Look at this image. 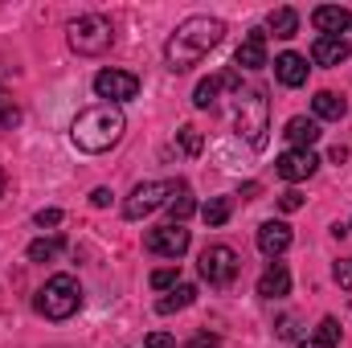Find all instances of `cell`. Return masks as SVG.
<instances>
[{"label":"cell","instance_id":"cell-5","mask_svg":"<svg viewBox=\"0 0 352 348\" xmlns=\"http://www.w3.org/2000/svg\"><path fill=\"white\" fill-rule=\"evenodd\" d=\"M66 33H70V50L82 54V58H102V54L111 50V41H115L111 21L98 17V12H82V17H74Z\"/></svg>","mask_w":352,"mask_h":348},{"label":"cell","instance_id":"cell-36","mask_svg":"<svg viewBox=\"0 0 352 348\" xmlns=\"http://www.w3.org/2000/svg\"><path fill=\"white\" fill-rule=\"evenodd\" d=\"M299 348H336V345H324L320 336H311V340H303V345H299Z\"/></svg>","mask_w":352,"mask_h":348},{"label":"cell","instance_id":"cell-9","mask_svg":"<svg viewBox=\"0 0 352 348\" xmlns=\"http://www.w3.org/2000/svg\"><path fill=\"white\" fill-rule=\"evenodd\" d=\"M144 246L152 250V254H160V259H180L184 250H188V230L184 226H156V230H148V238H144Z\"/></svg>","mask_w":352,"mask_h":348},{"label":"cell","instance_id":"cell-26","mask_svg":"<svg viewBox=\"0 0 352 348\" xmlns=\"http://www.w3.org/2000/svg\"><path fill=\"white\" fill-rule=\"evenodd\" d=\"M21 123V111H16V102L0 90V127H16Z\"/></svg>","mask_w":352,"mask_h":348},{"label":"cell","instance_id":"cell-35","mask_svg":"<svg viewBox=\"0 0 352 348\" xmlns=\"http://www.w3.org/2000/svg\"><path fill=\"white\" fill-rule=\"evenodd\" d=\"M278 336H283V340H291V336H295V320H291V316H287V320H278Z\"/></svg>","mask_w":352,"mask_h":348},{"label":"cell","instance_id":"cell-2","mask_svg":"<svg viewBox=\"0 0 352 348\" xmlns=\"http://www.w3.org/2000/svg\"><path fill=\"white\" fill-rule=\"evenodd\" d=\"M123 127H127L123 111L111 107V102H98V107H87L70 123V144L78 152H87V156H98V152H107V148H115L123 140Z\"/></svg>","mask_w":352,"mask_h":348},{"label":"cell","instance_id":"cell-37","mask_svg":"<svg viewBox=\"0 0 352 348\" xmlns=\"http://www.w3.org/2000/svg\"><path fill=\"white\" fill-rule=\"evenodd\" d=\"M4 188H8V176L0 173V197H4Z\"/></svg>","mask_w":352,"mask_h":348},{"label":"cell","instance_id":"cell-19","mask_svg":"<svg viewBox=\"0 0 352 348\" xmlns=\"http://www.w3.org/2000/svg\"><path fill=\"white\" fill-rule=\"evenodd\" d=\"M311 111H316V119H332V123H336V119L349 115V102H344L336 90H320V94L311 98Z\"/></svg>","mask_w":352,"mask_h":348},{"label":"cell","instance_id":"cell-13","mask_svg":"<svg viewBox=\"0 0 352 348\" xmlns=\"http://www.w3.org/2000/svg\"><path fill=\"white\" fill-rule=\"evenodd\" d=\"M234 62H238V70H263L266 66V33L263 29H250V33L242 37Z\"/></svg>","mask_w":352,"mask_h":348},{"label":"cell","instance_id":"cell-11","mask_svg":"<svg viewBox=\"0 0 352 348\" xmlns=\"http://www.w3.org/2000/svg\"><path fill=\"white\" fill-rule=\"evenodd\" d=\"M311 25L320 29V37H340L344 29H352V12L344 4H320L311 12Z\"/></svg>","mask_w":352,"mask_h":348},{"label":"cell","instance_id":"cell-16","mask_svg":"<svg viewBox=\"0 0 352 348\" xmlns=\"http://www.w3.org/2000/svg\"><path fill=\"white\" fill-rule=\"evenodd\" d=\"M311 62L316 66H340V62H349V41L344 37H316Z\"/></svg>","mask_w":352,"mask_h":348},{"label":"cell","instance_id":"cell-27","mask_svg":"<svg viewBox=\"0 0 352 348\" xmlns=\"http://www.w3.org/2000/svg\"><path fill=\"white\" fill-rule=\"evenodd\" d=\"M176 283H180V270H176V266H164V270L152 274V287H156V291H173Z\"/></svg>","mask_w":352,"mask_h":348},{"label":"cell","instance_id":"cell-14","mask_svg":"<svg viewBox=\"0 0 352 348\" xmlns=\"http://www.w3.org/2000/svg\"><path fill=\"white\" fill-rule=\"evenodd\" d=\"M287 246H291V226L287 221H263L258 226V250L266 259H278Z\"/></svg>","mask_w":352,"mask_h":348},{"label":"cell","instance_id":"cell-4","mask_svg":"<svg viewBox=\"0 0 352 348\" xmlns=\"http://www.w3.org/2000/svg\"><path fill=\"white\" fill-rule=\"evenodd\" d=\"M33 307H37L45 320H70V316L82 307V287H78V279H74V274H54V279L37 291Z\"/></svg>","mask_w":352,"mask_h":348},{"label":"cell","instance_id":"cell-8","mask_svg":"<svg viewBox=\"0 0 352 348\" xmlns=\"http://www.w3.org/2000/svg\"><path fill=\"white\" fill-rule=\"evenodd\" d=\"M94 94L107 98L111 107H119V102H127V98L140 94V78L127 74V70H98L94 74Z\"/></svg>","mask_w":352,"mask_h":348},{"label":"cell","instance_id":"cell-15","mask_svg":"<svg viewBox=\"0 0 352 348\" xmlns=\"http://www.w3.org/2000/svg\"><path fill=\"white\" fill-rule=\"evenodd\" d=\"M287 144L295 148V152H311V144L320 140V123L316 119H307V115H295V119H287Z\"/></svg>","mask_w":352,"mask_h":348},{"label":"cell","instance_id":"cell-12","mask_svg":"<svg viewBox=\"0 0 352 348\" xmlns=\"http://www.w3.org/2000/svg\"><path fill=\"white\" fill-rule=\"evenodd\" d=\"M307 70H311V66H307V58H303V54H291V50H287V54H278V58H274V78H278L283 87H291V90L307 83Z\"/></svg>","mask_w":352,"mask_h":348},{"label":"cell","instance_id":"cell-18","mask_svg":"<svg viewBox=\"0 0 352 348\" xmlns=\"http://www.w3.org/2000/svg\"><path fill=\"white\" fill-rule=\"evenodd\" d=\"M192 209H197V201H192L188 184H184V180H173V193H168V217H173L176 226H184V217H192Z\"/></svg>","mask_w":352,"mask_h":348},{"label":"cell","instance_id":"cell-22","mask_svg":"<svg viewBox=\"0 0 352 348\" xmlns=\"http://www.w3.org/2000/svg\"><path fill=\"white\" fill-rule=\"evenodd\" d=\"M230 213H234V201H230V197H213V201L201 205V217H205L209 226H226Z\"/></svg>","mask_w":352,"mask_h":348},{"label":"cell","instance_id":"cell-6","mask_svg":"<svg viewBox=\"0 0 352 348\" xmlns=\"http://www.w3.org/2000/svg\"><path fill=\"white\" fill-rule=\"evenodd\" d=\"M197 270H201V279H205L209 287H230V283L238 279L242 262H238V254H234L230 246H205L201 259H197Z\"/></svg>","mask_w":352,"mask_h":348},{"label":"cell","instance_id":"cell-25","mask_svg":"<svg viewBox=\"0 0 352 348\" xmlns=\"http://www.w3.org/2000/svg\"><path fill=\"white\" fill-rule=\"evenodd\" d=\"M176 140H180L184 156H201V148H205V140H201V131H197V127H180V131H176Z\"/></svg>","mask_w":352,"mask_h":348},{"label":"cell","instance_id":"cell-3","mask_svg":"<svg viewBox=\"0 0 352 348\" xmlns=\"http://www.w3.org/2000/svg\"><path fill=\"white\" fill-rule=\"evenodd\" d=\"M234 123L238 135H246L250 148H266V131H270V98L263 87H246L234 94Z\"/></svg>","mask_w":352,"mask_h":348},{"label":"cell","instance_id":"cell-1","mask_svg":"<svg viewBox=\"0 0 352 348\" xmlns=\"http://www.w3.org/2000/svg\"><path fill=\"white\" fill-rule=\"evenodd\" d=\"M221 37H226V25L217 17H184L176 25V33L168 37V45H164L168 70L173 74H184V70L201 66V58L221 45Z\"/></svg>","mask_w":352,"mask_h":348},{"label":"cell","instance_id":"cell-30","mask_svg":"<svg viewBox=\"0 0 352 348\" xmlns=\"http://www.w3.org/2000/svg\"><path fill=\"white\" fill-rule=\"evenodd\" d=\"M41 230H54V226H62V209H37V217H33Z\"/></svg>","mask_w":352,"mask_h":348},{"label":"cell","instance_id":"cell-28","mask_svg":"<svg viewBox=\"0 0 352 348\" xmlns=\"http://www.w3.org/2000/svg\"><path fill=\"white\" fill-rule=\"evenodd\" d=\"M316 336H320L324 345H336V340H340V324H336L332 316H324V320H320V332H316Z\"/></svg>","mask_w":352,"mask_h":348},{"label":"cell","instance_id":"cell-7","mask_svg":"<svg viewBox=\"0 0 352 348\" xmlns=\"http://www.w3.org/2000/svg\"><path fill=\"white\" fill-rule=\"evenodd\" d=\"M168 193H173V180H144L131 188V197L123 201V217L127 221H144L152 209L168 205Z\"/></svg>","mask_w":352,"mask_h":348},{"label":"cell","instance_id":"cell-21","mask_svg":"<svg viewBox=\"0 0 352 348\" xmlns=\"http://www.w3.org/2000/svg\"><path fill=\"white\" fill-rule=\"evenodd\" d=\"M266 29H270L274 37H295V29H299V12H295V8H274V12L266 17Z\"/></svg>","mask_w":352,"mask_h":348},{"label":"cell","instance_id":"cell-33","mask_svg":"<svg viewBox=\"0 0 352 348\" xmlns=\"http://www.w3.org/2000/svg\"><path fill=\"white\" fill-rule=\"evenodd\" d=\"M144 348H176V340L168 336V332H152V336L144 340Z\"/></svg>","mask_w":352,"mask_h":348},{"label":"cell","instance_id":"cell-23","mask_svg":"<svg viewBox=\"0 0 352 348\" xmlns=\"http://www.w3.org/2000/svg\"><path fill=\"white\" fill-rule=\"evenodd\" d=\"M221 87H226V78H221V74H217V78H205V83H197V90H192V102H197L201 111L217 107V94H221Z\"/></svg>","mask_w":352,"mask_h":348},{"label":"cell","instance_id":"cell-34","mask_svg":"<svg viewBox=\"0 0 352 348\" xmlns=\"http://www.w3.org/2000/svg\"><path fill=\"white\" fill-rule=\"evenodd\" d=\"M90 201H94L98 209H107V205H111V188H94V193H90Z\"/></svg>","mask_w":352,"mask_h":348},{"label":"cell","instance_id":"cell-31","mask_svg":"<svg viewBox=\"0 0 352 348\" xmlns=\"http://www.w3.org/2000/svg\"><path fill=\"white\" fill-rule=\"evenodd\" d=\"M184 348H221V336H217V332H197Z\"/></svg>","mask_w":352,"mask_h":348},{"label":"cell","instance_id":"cell-17","mask_svg":"<svg viewBox=\"0 0 352 348\" xmlns=\"http://www.w3.org/2000/svg\"><path fill=\"white\" fill-rule=\"evenodd\" d=\"M287 291H291V270L283 262H270L263 270V279H258V295L263 299H283Z\"/></svg>","mask_w":352,"mask_h":348},{"label":"cell","instance_id":"cell-29","mask_svg":"<svg viewBox=\"0 0 352 348\" xmlns=\"http://www.w3.org/2000/svg\"><path fill=\"white\" fill-rule=\"evenodd\" d=\"M278 209H283V213H295V209H303V193H299V188H287V193L278 197Z\"/></svg>","mask_w":352,"mask_h":348},{"label":"cell","instance_id":"cell-24","mask_svg":"<svg viewBox=\"0 0 352 348\" xmlns=\"http://www.w3.org/2000/svg\"><path fill=\"white\" fill-rule=\"evenodd\" d=\"M62 238H37V242H29V262H54L62 254Z\"/></svg>","mask_w":352,"mask_h":348},{"label":"cell","instance_id":"cell-20","mask_svg":"<svg viewBox=\"0 0 352 348\" xmlns=\"http://www.w3.org/2000/svg\"><path fill=\"white\" fill-rule=\"evenodd\" d=\"M192 299H197V287H192V283H176L173 291L156 303V312H160V316H173V312H184Z\"/></svg>","mask_w":352,"mask_h":348},{"label":"cell","instance_id":"cell-10","mask_svg":"<svg viewBox=\"0 0 352 348\" xmlns=\"http://www.w3.org/2000/svg\"><path fill=\"white\" fill-rule=\"evenodd\" d=\"M320 168V156L316 152H283L278 156V164H274V173L283 176V180H291V184H299V180H307V176Z\"/></svg>","mask_w":352,"mask_h":348},{"label":"cell","instance_id":"cell-32","mask_svg":"<svg viewBox=\"0 0 352 348\" xmlns=\"http://www.w3.org/2000/svg\"><path fill=\"white\" fill-rule=\"evenodd\" d=\"M332 279L340 283V287H352V259H340L332 266Z\"/></svg>","mask_w":352,"mask_h":348}]
</instances>
